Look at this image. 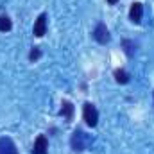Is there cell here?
Listing matches in <instances>:
<instances>
[{
    "label": "cell",
    "mask_w": 154,
    "mask_h": 154,
    "mask_svg": "<svg viewBox=\"0 0 154 154\" xmlns=\"http://www.w3.org/2000/svg\"><path fill=\"white\" fill-rule=\"evenodd\" d=\"M0 154H18L16 145L11 138H7V136L0 138Z\"/></svg>",
    "instance_id": "cell-5"
},
{
    "label": "cell",
    "mask_w": 154,
    "mask_h": 154,
    "mask_svg": "<svg viewBox=\"0 0 154 154\" xmlns=\"http://www.w3.org/2000/svg\"><path fill=\"white\" fill-rule=\"evenodd\" d=\"M11 27H13V23H11L9 16H0V32H7V31H11Z\"/></svg>",
    "instance_id": "cell-9"
},
{
    "label": "cell",
    "mask_w": 154,
    "mask_h": 154,
    "mask_svg": "<svg viewBox=\"0 0 154 154\" xmlns=\"http://www.w3.org/2000/svg\"><path fill=\"white\" fill-rule=\"evenodd\" d=\"M93 38L95 41H99L100 45H106L108 41H109V31H108V27L104 25V23H99L97 27H95V31H93Z\"/></svg>",
    "instance_id": "cell-3"
},
{
    "label": "cell",
    "mask_w": 154,
    "mask_h": 154,
    "mask_svg": "<svg viewBox=\"0 0 154 154\" xmlns=\"http://www.w3.org/2000/svg\"><path fill=\"white\" fill-rule=\"evenodd\" d=\"M115 79H116V82L125 84V82H129V74L125 70H115Z\"/></svg>",
    "instance_id": "cell-10"
},
{
    "label": "cell",
    "mask_w": 154,
    "mask_h": 154,
    "mask_svg": "<svg viewBox=\"0 0 154 154\" xmlns=\"http://www.w3.org/2000/svg\"><path fill=\"white\" fill-rule=\"evenodd\" d=\"M82 118H84V122L90 127H95L97 125V122H99V111H97V108L91 102H86L82 106Z\"/></svg>",
    "instance_id": "cell-1"
},
{
    "label": "cell",
    "mask_w": 154,
    "mask_h": 154,
    "mask_svg": "<svg viewBox=\"0 0 154 154\" xmlns=\"http://www.w3.org/2000/svg\"><path fill=\"white\" fill-rule=\"evenodd\" d=\"M142 16H143V5L140 2H134L129 9V18L133 23H140L142 22Z\"/></svg>",
    "instance_id": "cell-4"
},
{
    "label": "cell",
    "mask_w": 154,
    "mask_h": 154,
    "mask_svg": "<svg viewBox=\"0 0 154 154\" xmlns=\"http://www.w3.org/2000/svg\"><path fill=\"white\" fill-rule=\"evenodd\" d=\"M70 143H72V149H74V151H84V149L88 147V143H90V138H88L82 131H75V133L72 134Z\"/></svg>",
    "instance_id": "cell-2"
},
{
    "label": "cell",
    "mask_w": 154,
    "mask_h": 154,
    "mask_svg": "<svg viewBox=\"0 0 154 154\" xmlns=\"http://www.w3.org/2000/svg\"><path fill=\"white\" fill-rule=\"evenodd\" d=\"M32 32H34V36H38V38H41V36L47 32V14H45V13L39 14L38 20L34 22V29H32Z\"/></svg>",
    "instance_id": "cell-6"
},
{
    "label": "cell",
    "mask_w": 154,
    "mask_h": 154,
    "mask_svg": "<svg viewBox=\"0 0 154 154\" xmlns=\"http://www.w3.org/2000/svg\"><path fill=\"white\" fill-rule=\"evenodd\" d=\"M108 2H109V4L113 5V4H116V2H118V0H108Z\"/></svg>",
    "instance_id": "cell-13"
},
{
    "label": "cell",
    "mask_w": 154,
    "mask_h": 154,
    "mask_svg": "<svg viewBox=\"0 0 154 154\" xmlns=\"http://www.w3.org/2000/svg\"><path fill=\"white\" fill-rule=\"evenodd\" d=\"M59 115H63L66 118V122H70L72 118H74V106L68 102V100H63V104H61V111H59Z\"/></svg>",
    "instance_id": "cell-8"
},
{
    "label": "cell",
    "mask_w": 154,
    "mask_h": 154,
    "mask_svg": "<svg viewBox=\"0 0 154 154\" xmlns=\"http://www.w3.org/2000/svg\"><path fill=\"white\" fill-rule=\"evenodd\" d=\"M39 56H41V50H39L38 47H32V50L29 52V59L31 61H36V59H39Z\"/></svg>",
    "instance_id": "cell-12"
},
{
    "label": "cell",
    "mask_w": 154,
    "mask_h": 154,
    "mask_svg": "<svg viewBox=\"0 0 154 154\" xmlns=\"http://www.w3.org/2000/svg\"><path fill=\"white\" fill-rule=\"evenodd\" d=\"M48 151V142H47V136L45 134H39L34 142V147H32V154H47Z\"/></svg>",
    "instance_id": "cell-7"
},
{
    "label": "cell",
    "mask_w": 154,
    "mask_h": 154,
    "mask_svg": "<svg viewBox=\"0 0 154 154\" xmlns=\"http://www.w3.org/2000/svg\"><path fill=\"white\" fill-rule=\"evenodd\" d=\"M122 45H124V50H125V54L131 57V56L134 54V43H133V41H129V39H124V43H122Z\"/></svg>",
    "instance_id": "cell-11"
}]
</instances>
